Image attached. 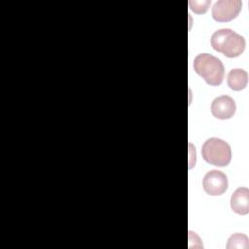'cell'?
<instances>
[{"label": "cell", "mask_w": 249, "mask_h": 249, "mask_svg": "<svg viewBox=\"0 0 249 249\" xmlns=\"http://www.w3.org/2000/svg\"><path fill=\"white\" fill-rule=\"evenodd\" d=\"M235 111V101L228 95H221L216 97L211 103V113L217 119H230L234 115Z\"/></svg>", "instance_id": "cell-6"}, {"label": "cell", "mask_w": 249, "mask_h": 249, "mask_svg": "<svg viewBox=\"0 0 249 249\" xmlns=\"http://www.w3.org/2000/svg\"><path fill=\"white\" fill-rule=\"evenodd\" d=\"M201 154L206 162L216 166H227L231 160L230 145L217 137H210L203 143Z\"/></svg>", "instance_id": "cell-3"}, {"label": "cell", "mask_w": 249, "mask_h": 249, "mask_svg": "<svg viewBox=\"0 0 249 249\" xmlns=\"http://www.w3.org/2000/svg\"><path fill=\"white\" fill-rule=\"evenodd\" d=\"M202 186L208 195L220 196L228 189V178L222 171L213 169L204 175Z\"/></svg>", "instance_id": "cell-5"}, {"label": "cell", "mask_w": 249, "mask_h": 249, "mask_svg": "<svg viewBox=\"0 0 249 249\" xmlns=\"http://www.w3.org/2000/svg\"><path fill=\"white\" fill-rule=\"evenodd\" d=\"M241 6L240 0H219L212 6V17L219 22L230 21L236 18Z\"/></svg>", "instance_id": "cell-4"}, {"label": "cell", "mask_w": 249, "mask_h": 249, "mask_svg": "<svg viewBox=\"0 0 249 249\" xmlns=\"http://www.w3.org/2000/svg\"><path fill=\"white\" fill-rule=\"evenodd\" d=\"M210 5L209 0H202V1H196V0H190L189 6L192 11H194L196 14H202L205 13L208 9V6Z\"/></svg>", "instance_id": "cell-10"}, {"label": "cell", "mask_w": 249, "mask_h": 249, "mask_svg": "<svg viewBox=\"0 0 249 249\" xmlns=\"http://www.w3.org/2000/svg\"><path fill=\"white\" fill-rule=\"evenodd\" d=\"M227 248H248V238L246 235L241 233H235L231 235L227 244Z\"/></svg>", "instance_id": "cell-9"}, {"label": "cell", "mask_w": 249, "mask_h": 249, "mask_svg": "<svg viewBox=\"0 0 249 249\" xmlns=\"http://www.w3.org/2000/svg\"><path fill=\"white\" fill-rule=\"evenodd\" d=\"M194 69L210 86L222 84L225 69L222 61L209 53H200L194 59Z\"/></svg>", "instance_id": "cell-2"}, {"label": "cell", "mask_w": 249, "mask_h": 249, "mask_svg": "<svg viewBox=\"0 0 249 249\" xmlns=\"http://www.w3.org/2000/svg\"><path fill=\"white\" fill-rule=\"evenodd\" d=\"M211 47L227 57L239 56L245 48L244 38L230 28L216 30L210 39Z\"/></svg>", "instance_id": "cell-1"}, {"label": "cell", "mask_w": 249, "mask_h": 249, "mask_svg": "<svg viewBox=\"0 0 249 249\" xmlns=\"http://www.w3.org/2000/svg\"><path fill=\"white\" fill-rule=\"evenodd\" d=\"M231 207L236 214L246 215L249 212V190L244 187L236 189L231 197Z\"/></svg>", "instance_id": "cell-7"}, {"label": "cell", "mask_w": 249, "mask_h": 249, "mask_svg": "<svg viewBox=\"0 0 249 249\" xmlns=\"http://www.w3.org/2000/svg\"><path fill=\"white\" fill-rule=\"evenodd\" d=\"M248 81V74L245 70L241 68L231 69L227 76L228 86L233 90H241L243 89Z\"/></svg>", "instance_id": "cell-8"}]
</instances>
